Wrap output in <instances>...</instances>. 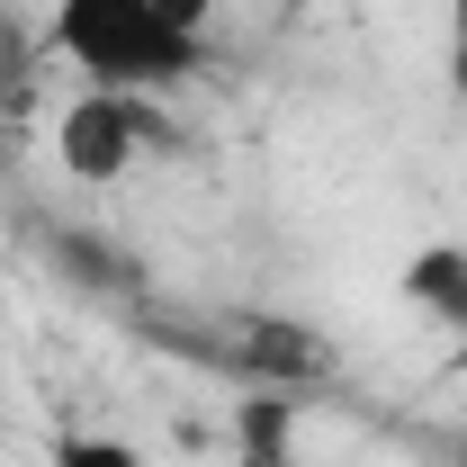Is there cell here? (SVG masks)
Returning a JSON list of instances; mask_svg holds the SVG:
<instances>
[{"instance_id": "6da1fadb", "label": "cell", "mask_w": 467, "mask_h": 467, "mask_svg": "<svg viewBox=\"0 0 467 467\" xmlns=\"http://www.w3.org/2000/svg\"><path fill=\"white\" fill-rule=\"evenodd\" d=\"M46 46H55L81 90H135V99H162L198 72V36H180L162 0H55L46 9Z\"/></svg>"}, {"instance_id": "7a4b0ae2", "label": "cell", "mask_w": 467, "mask_h": 467, "mask_svg": "<svg viewBox=\"0 0 467 467\" xmlns=\"http://www.w3.org/2000/svg\"><path fill=\"white\" fill-rule=\"evenodd\" d=\"M55 162L90 189H109L144 162V99L135 90H81L55 126Z\"/></svg>"}, {"instance_id": "3957f363", "label": "cell", "mask_w": 467, "mask_h": 467, "mask_svg": "<svg viewBox=\"0 0 467 467\" xmlns=\"http://www.w3.org/2000/svg\"><path fill=\"white\" fill-rule=\"evenodd\" d=\"M405 306L422 324H441V333H459L467 324V252L459 243H422L405 261Z\"/></svg>"}, {"instance_id": "277c9868", "label": "cell", "mask_w": 467, "mask_h": 467, "mask_svg": "<svg viewBox=\"0 0 467 467\" xmlns=\"http://www.w3.org/2000/svg\"><path fill=\"white\" fill-rule=\"evenodd\" d=\"M46 467H144V450L126 431H63Z\"/></svg>"}, {"instance_id": "5b68a950", "label": "cell", "mask_w": 467, "mask_h": 467, "mask_svg": "<svg viewBox=\"0 0 467 467\" xmlns=\"http://www.w3.org/2000/svg\"><path fill=\"white\" fill-rule=\"evenodd\" d=\"M243 467H296L288 413H279V405H252V413H243Z\"/></svg>"}, {"instance_id": "8992f818", "label": "cell", "mask_w": 467, "mask_h": 467, "mask_svg": "<svg viewBox=\"0 0 467 467\" xmlns=\"http://www.w3.org/2000/svg\"><path fill=\"white\" fill-rule=\"evenodd\" d=\"M441 81L450 99H467V0H441Z\"/></svg>"}, {"instance_id": "52a82bcc", "label": "cell", "mask_w": 467, "mask_h": 467, "mask_svg": "<svg viewBox=\"0 0 467 467\" xmlns=\"http://www.w3.org/2000/svg\"><path fill=\"white\" fill-rule=\"evenodd\" d=\"M450 368H459V378H467V324H459V333H450Z\"/></svg>"}]
</instances>
